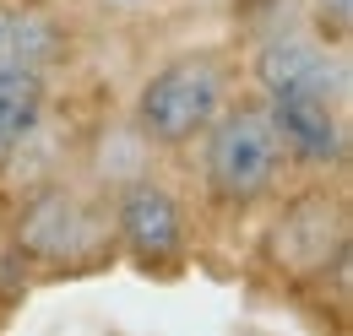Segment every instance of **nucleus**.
<instances>
[{
  "label": "nucleus",
  "mask_w": 353,
  "mask_h": 336,
  "mask_svg": "<svg viewBox=\"0 0 353 336\" xmlns=\"http://www.w3.org/2000/svg\"><path fill=\"white\" fill-rule=\"evenodd\" d=\"M239 76L261 103L337 98L348 103V43H332L315 28H272L239 54Z\"/></svg>",
  "instance_id": "6"
},
{
  "label": "nucleus",
  "mask_w": 353,
  "mask_h": 336,
  "mask_svg": "<svg viewBox=\"0 0 353 336\" xmlns=\"http://www.w3.org/2000/svg\"><path fill=\"white\" fill-rule=\"evenodd\" d=\"M11 255L39 271H88L114 255L109 196H92L71 179L39 185L11 217Z\"/></svg>",
  "instance_id": "4"
},
{
  "label": "nucleus",
  "mask_w": 353,
  "mask_h": 336,
  "mask_svg": "<svg viewBox=\"0 0 353 336\" xmlns=\"http://www.w3.org/2000/svg\"><path fill=\"white\" fill-rule=\"evenodd\" d=\"M266 222L256 239V260L283 288H326L348 266V190L343 174L299 179L294 190L283 185L266 201Z\"/></svg>",
  "instance_id": "3"
},
{
  "label": "nucleus",
  "mask_w": 353,
  "mask_h": 336,
  "mask_svg": "<svg viewBox=\"0 0 353 336\" xmlns=\"http://www.w3.org/2000/svg\"><path fill=\"white\" fill-rule=\"evenodd\" d=\"M109 228H114V255H125L131 266L152 277H174L196 250L190 201L152 168H141L109 190Z\"/></svg>",
  "instance_id": "5"
},
{
  "label": "nucleus",
  "mask_w": 353,
  "mask_h": 336,
  "mask_svg": "<svg viewBox=\"0 0 353 336\" xmlns=\"http://www.w3.org/2000/svg\"><path fill=\"white\" fill-rule=\"evenodd\" d=\"M190 152H196L201 207L212 211V217H223V222L256 217L294 179L288 152H283V136L272 125V109L250 87H239L223 103V114L201 130V141Z\"/></svg>",
  "instance_id": "2"
},
{
  "label": "nucleus",
  "mask_w": 353,
  "mask_h": 336,
  "mask_svg": "<svg viewBox=\"0 0 353 336\" xmlns=\"http://www.w3.org/2000/svg\"><path fill=\"white\" fill-rule=\"evenodd\" d=\"M239 87H245L239 54L228 43H185L158 65H147V76L131 92L125 125L147 152L179 158L201 141V130L223 114V103Z\"/></svg>",
  "instance_id": "1"
},
{
  "label": "nucleus",
  "mask_w": 353,
  "mask_h": 336,
  "mask_svg": "<svg viewBox=\"0 0 353 336\" xmlns=\"http://www.w3.org/2000/svg\"><path fill=\"white\" fill-rule=\"evenodd\" d=\"M272 125L283 136L288 168L299 179L343 174L348 168V103L337 98H294V103H266Z\"/></svg>",
  "instance_id": "7"
},
{
  "label": "nucleus",
  "mask_w": 353,
  "mask_h": 336,
  "mask_svg": "<svg viewBox=\"0 0 353 336\" xmlns=\"http://www.w3.org/2000/svg\"><path fill=\"white\" fill-rule=\"evenodd\" d=\"M49 65H0V174L17 163V152L33 141L49 114Z\"/></svg>",
  "instance_id": "8"
},
{
  "label": "nucleus",
  "mask_w": 353,
  "mask_h": 336,
  "mask_svg": "<svg viewBox=\"0 0 353 336\" xmlns=\"http://www.w3.org/2000/svg\"><path fill=\"white\" fill-rule=\"evenodd\" d=\"M60 49H65L60 22H49L39 6L11 11V6L0 0V65H49V71H54Z\"/></svg>",
  "instance_id": "9"
},
{
  "label": "nucleus",
  "mask_w": 353,
  "mask_h": 336,
  "mask_svg": "<svg viewBox=\"0 0 353 336\" xmlns=\"http://www.w3.org/2000/svg\"><path fill=\"white\" fill-rule=\"evenodd\" d=\"M310 6V28L326 33L332 43H348L353 39V0H305Z\"/></svg>",
  "instance_id": "10"
}]
</instances>
